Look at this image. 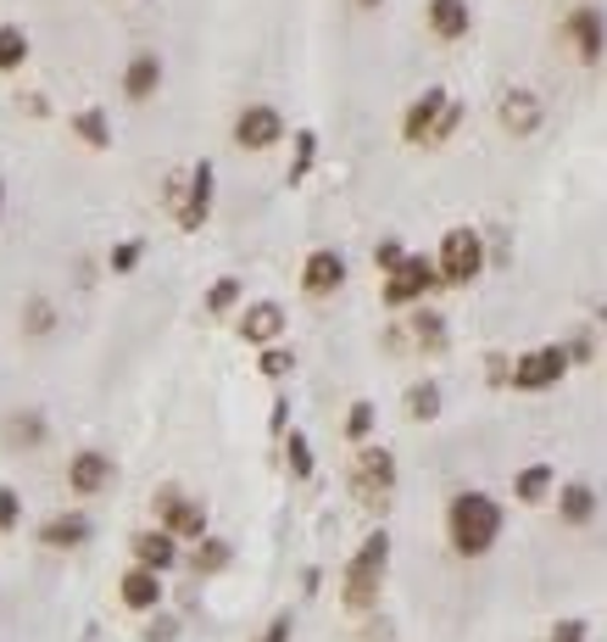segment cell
<instances>
[{"label": "cell", "mask_w": 607, "mask_h": 642, "mask_svg": "<svg viewBox=\"0 0 607 642\" xmlns=\"http://www.w3.org/2000/svg\"><path fill=\"white\" fill-rule=\"evenodd\" d=\"M501 531H507V508L490 492H474V486L451 492V503H446V542H451L457 559H485L501 542Z\"/></svg>", "instance_id": "6da1fadb"}, {"label": "cell", "mask_w": 607, "mask_h": 642, "mask_svg": "<svg viewBox=\"0 0 607 642\" xmlns=\"http://www.w3.org/2000/svg\"><path fill=\"white\" fill-rule=\"evenodd\" d=\"M385 575H390V531L374 525V531L362 536V547L351 553V564H346V581H340L346 609H351V614H368V609L379 603V592H385Z\"/></svg>", "instance_id": "7a4b0ae2"}, {"label": "cell", "mask_w": 607, "mask_h": 642, "mask_svg": "<svg viewBox=\"0 0 607 642\" xmlns=\"http://www.w3.org/2000/svg\"><path fill=\"white\" fill-rule=\"evenodd\" d=\"M435 274H440V290H446V285H451V290L474 285V279L485 274V235H479V229H468V224L446 229V235H440Z\"/></svg>", "instance_id": "3957f363"}, {"label": "cell", "mask_w": 607, "mask_h": 642, "mask_svg": "<svg viewBox=\"0 0 607 642\" xmlns=\"http://www.w3.org/2000/svg\"><path fill=\"white\" fill-rule=\"evenodd\" d=\"M440 290V274H435V257L424 251H407L390 274H385V307H424V296Z\"/></svg>", "instance_id": "277c9868"}, {"label": "cell", "mask_w": 607, "mask_h": 642, "mask_svg": "<svg viewBox=\"0 0 607 642\" xmlns=\"http://www.w3.org/2000/svg\"><path fill=\"white\" fill-rule=\"evenodd\" d=\"M351 492H357L362 503L385 508L390 492H396V458H390L385 447H362V453H357V470H351Z\"/></svg>", "instance_id": "5b68a950"}, {"label": "cell", "mask_w": 607, "mask_h": 642, "mask_svg": "<svg viewBox=\"0 0 607 642\" xmlns=\"http://www.w3.org/2000/svg\"><path fill=\"white\" fill-rule=\"evenodd\" d=\"M279 140H285V112L279 107H268V101L240 107V118H235V146L240 151H273Z\"/></svg>", "instance_id": "8992f818"}, {"label": "cell", "mask_w": 607, "mask_h": 642, "mask_svg": "<svg viewBox=\"0 0 607 642\" xmlns=\"http://www.w3.org/2000/svg\"><path fill=\"white\" fill-rule=\"evenodd\" d=\"M568 364H574L568 347H535V353H524V358L513 364L507 381H513L518 392H551V386L568 375Z\"/></svg>", "instance_id": "52a82bcc"}, {"label": "cell", "mask_w": 607, "mask_h": 642, "mask_svg": "<svg viewBox=\"0 0 607 642\" xmlns=\"http://www.w3.org/2000/svg\"><path fill=\"white\" fill-rule=\"evenodd\" d=\"M157 520L173 542H201L207 536V503L185 492H157Z\"/></svg>", "instance_id": "ba28073f"}, {"label": "cell", "mask_w": 607, "mask_h": 642, "mask_svg": "<svg viewBox=\"0 0 607 642\" xmlns=\"http://www.w3.org/2000/svg\"><path fill=\"white\" fill-rule=\"evenodd\" d=\"M563 40L574 46L579 62H601V51H607V12L601 7H574L563 18Z\"/></svg>", "instance_id": "9c48e42d"}, {"label": "cell", "mask_w": 607, "mask_h": 642, "mask_svg": "<svg viewBox=\"0 0 607 642\" xmlns=\"http://www.w3.org/2000/svg\"><path fill=\"white\" fill-rule=\"evenodd\" d=\"M112 481H118L112 453H101V447H79V453L68 458V486H73V497H101Z\"/></svg>", "instance_id": "30bf717a"}, {"label": "cell", "mask_w": 607, "mask_h": 642, "mask_svg": "<svg viewBox=\"0 0 607 642\" xmlns=\"http://www.w3.org/2000/svg\"><path fill=\"white\" fill-rule=\"evenodd\" d=\"M235 336L246 342V347H279V336H285V307L279 302H251L246 313H240V325H235Z\"/></svg>", "instance_id": "8fae6325"}, {"label": "cell", "mask_w": 607, "mask_h": 642, "mask_svg": "<svg viewBox=\"0 0 607 642\" xmlns=\"http://www.w3.org/2000/svg\"><path fill=\"white\" fill-rule=\"evenodd\" d=\"M90 536H96V520H90L84 508L51 514V520L40 525V547H51V553H79V547H84Z\"/></svg>", "instance_id": "7c38bea8"}, {"label": "cell", "mask_w": 607, "mask_h": 642, "mask_svg": "<svg viewBox=\"0 0 607 642\" xmlns=\"http://www.w3.org/2000/svg\"><path fill=\"white\" fill-rule=\"evenodd\" d=\"M340 285H346V257H340L335 246L307 251V263H301V290H307V296H335Z\"/></svg>", "instance_id": "4fadbf2b"}, {"label": "cell", "mask_w": 607, "mask_h": 642, "mask_svg": "<svg viewBox=\"0 0 607 642\" xmlns=\"http://www.w3.org/2000/svg\"><path fill=\"white\" fill-rule=\"evenodd\" d=\"M212 190H218V168H212V162H196V168H190L185 207H179V224H185V229H201V224L212 218Z\"/></svg>", "instance_id": "5bb4252c"}, {"label": "cell", "mask_w": 607, "mask_h": 642, "mask_svg": "<svg viewBox=\"0 0 607 642\" xmlns=\"http://www.w3.org/2000/svg\"><path fill=\"white\" fill-rule=\"evenodd\" d=\"M118 597H123V609H135V614H157L168 592H162V575H157V570L129 564V570H123V581H118Z\"/></svg>", "instance_id": "9a60e30c"}, {"label": "cell", "mask_w": 607, "mask_h": 642, "mask_svg": "<svg viewBox=\"0 0 607 642\" xmlns=\"http://www.w3.org/2000/svg\"><path fill=\"white\" fill-rule=\"evenodd\" d=\"M496 118H501V129H507L513 140H529V135L540 129V118H546V112H540V96H535V90H507Z\"/></svg>", "instance_id": "2e32d148"}, {"label": "cell", "mask_w": 607, "mask_h": 642, "mask_svg": "<svg viewBox=\"0 0 607 642\" xmlns=\"http://www.w3.org/2000/svg\"><path fill=\"white\" fill-rule=\"evenodd\" d=\"M129 547H135V564H140V570H157V575H168V570L185 559V542H173L162 525H157V531H140Z\"/></svg>", "instance_id": "e0dca14e"}, {"label": "cell", "mask_w": 607, "mask_h": 642, "mask_svg": "<svg viewBox=\"0 0 607 642\" xmlns=\"http://www.w3.org/2000/svg\"><path fill=\"white\" fill-rule=\"evenodd\" d=\"M424 18H429V34L446 40V46L468 40V29H474V7H468V0H429Z\"/></svg>", "instance_id": "ac0fdd59"}, {"label": "cell", "mask_w": 607, "mask_h": 642, "mask_svg": "<svg viewBox=\"0 0 607 642\" xmlns=\"http://www.w3.org/2000/svg\"><path fill=\"white\" fill-rule=\"evenodd\" d=\"M162 90V57L157 51H135L129 68H123V96L129 101H151Z\"/></svg>", "instance_id": "d6986e66"}, {"label": "cell", "mask_w": 607, "mask_h": 642, "mask_svg": "<svg viewBox=\"0 0 607 642\" xmlns=\"http://www.w3.org/2000/svg\"><path fill=\"white\" fill-rule=\"evenodd\" d=\"M451 96L446 90H424L412 107H407V118H401V140L407 146H424L429 140V129H435V118H440V107H446Z\"/></svg>", "instance_id": "ffe728a7"}, {"label": "cell", "mask_w": 607, "mask_h": 642, "mask_svg": "<svg viewBox=\"0 0 607 642\" xmlns=\"http://www.w3.org/2000/svg\"><path fill=\"white\" fill-rule=\"evenodd\" d=\"M596 508H601V497H596L590 481H568V486L557 492V520H563V525H590Z\"/></svg>", "instance_id": "44dd1931"}, {"label": "cell", "mask_w": 607, "mask_h": 642, "mask_svg": "<svg viewBox=\"0 0 607 642\" xmlns=\"http://www.w3.org/2000/svg\"><path fill=\"white\" fill-rule=\"evenodd\" d=\"M46 436H51V419H46L40 408H23V414H12V419H7V447H18V453L46 447Z\"/></svg>", "instance_id": "7402d4cb"}, {"label": "cell", "mask_w": 607, "mask_h": 642, "mask_svg": "<svg viewBox=\"0 0 607 642\" xmlns=\"http://www.w3.org/2000/svg\"><path fill=\"white\" fill-rule=\"evenodd\" d=\"M551 486H557V470H551V464H524V470L513 475V497H518L524 508L546 503V497H551Z\"/></svg>", "instance_id": "603a6c76"}, {"label": "cell", "mask_w": 607, "mask_h": 642, "mask_svg": "<svg viewBox=\"0 0 607 642\" xmlns=\"http://www.w3.org/2000/svg\"><path fill=\"white\" fill-rule=\"evenodd\" d=\"M73 135L90 146V151H112V118L101 107H79L73 112Z\"/></svg>", "instance_id": "cb8c5ba5"}, {"label": "cell", "mask_w": 607, "mask_h": 642, "mask_svg": "<svg viewBox=\"0 0 607 642\" xmlns=\"http://www.w3.org/2000/svg\"><path fill=\"white\" fill-rule=\"evenodd\" d=\"M229 564H235V542H223V536H212V531H207V536L196 542V553H190V570H196V575H218V570H229Z\"/></svg>", "instance_id": "d4e9b609"}, {"label": "cell", "mask_w": 607, "mask_h": 642, "mask_svg": "<svg viewBox=\"0 0 607 642\" xmlns=\"http://www.w3.org/2000/svg\"><path fill=\"white\" fill-rule=\"evenodd\" d=\"M407 419H412V425H435V419H440V386H435V381L407 386Z\"/></svg>", "instance_id": "484cf974"}, {"label": "cell", "mask_w": 607, "mask_h": 642, "mask_svg": "<svg viewBox=\"0 0 607 642\" xmlns=\"http://www.w3.org/2000/svg\"><path fill=\"white\" fill-rule=\"evenodd\" d=\"M29 62V34L18 23H0V73H18Z\"/></svg>", "instance_id": "4316f807"}, {"label": "cell", "mask_w": 607, "mask_h": 642, "mask_svg": "<svg viewBox=\"0 0 607 642\" xmlns=\"http://www.w3.org/2000/svg\"><path fill=\"white\" fill-rule=\"evenodd\" d=\"M23 330H29L34 342H46V336L57 330V307H51V296H29V302H23Z\"/></svg>", "instance_id": "83f0119b"}, {"label": "cell", "mask_w": 607, "mask_h": 642, "mask_svg": "<svg viewBox=\"0 0 607 642\" xmlns=\"http://www.w3.org/2000/svg\"><path fill=\"white\" fill-rule=\"evenodd\" d=\"M240 296H246V285H240L235 274H223V279H212V290H207V313H212V318H229V313L240 307Z\"/></svg>", "instance_id": "f1b7e54d"}, {"label": "cell", "mask_w": 607, "mask_h": 642, "mask_svg": "<svg viewBox=\"0 0 607 642\" xmlns=\"http://www.w3.org/2000/svg\"><path fill=\"white\" fill-rule=\"evenodd\" d=\"M285 464H290V475H296V481H312V470H318V464H312V442H307L301 431H285Z\"/></svg>", "instance_id": "f546056e"}, {"label": "cell", "mask_w": 607, "mask_h": 642, "mask_svg": "<svg viewBox=\"0 0 607 642\" xmlns=\"http://www.w3.org/2000/svg\"><path fill=\"white\" fill-rule=\"evenodd\" d=\"M374 425H379V414H374V403H368V397H357V403L346 408V436H351V442L362 447V442L374 436Z\"/></svg>", "instance_id": "4dcf8cb0"}, {"label": "cell", "mask_w": 607, "mask_h": 642, "mask_svg": "<svg viewBox=\"0 0 607 642\" xmlns=\"http://www.w3.org/2000/svg\"><path fill=\"white\" fill-rule=\"evenodd\" d=\"M412 342L429 347V353H440V347H446V318H440V313H418V318H412Z\"/></svg>", "instance_id": "1f68e13d"}, {"label": "cell", "mask_w": 607, "mask_h": 642, "mask_svg": "<svg viewBox=\"0 0 607 642\" xmlns=\"http://www.w3.org/2000/svg\"><path fill=\"white\" fill-rule=\"evenodd\" d=\"M312 157H318V135L312 129H296V162H290V185H301L312 174Z\"/></svg>", "instance_id": "d6a6232c"}, {"label": "cell", "mask_w": 607, "mask_h": 642, "mask_svg": "<svg viewBox=\"0 0 607 642\" xmlns=\"http://www.w3.org/2000/svg\"><path fill=\"white\" fill-rule=\"evenodd\" d=\"M457 124H462V101H446L440 118H435V129H429V140H424V151H429V146H446V140L457 135Z\"/></svg>", "instance_id": "836d02e7"}, {"label": "cell", "mask_w": 607, "mask_h": 642, "mask_svg": "<svg viewBox=\"0 0 607 642\" xmlns=\"http://www.w3.org/2000/svg\"><path fill=\"white\" fill-rule=\"evenodd\" d=\"M23 525V492L18 486H0V536H12Z\"/></svg>", "instance_id": "e575fe53"}, {"label": "cell", "mask_w": 607, "mask_h": 642, "mask_svg": "<svg viewBox=\"0 0 607 642\" xmlns=\"http://www.w3.org/2000/svg\"><path fill=\"white\" fill-rule=\"evenodd\" d=\"M257 369H262L268 381H285V375L296 369V353H290V347H262V358H257Z\"/></svg>", "instance_id": "d590c367"}, {"label": "cell", "mask_w": 607, "mask_h": 642, "mask_svg": "<svg viewBox=\"0 0 607 642\" xmlns=\"http://www.w3.org/2000/svg\"><path fill=\"white\" fill-rule=\"evenodd\" d=\"M140 257H146V240H118L107 263H112V274H135V268H140Z\"/></svg>", "instance_id": "8d00e7d4"}, {"label": "cell", "mask_w": 607, "mask_h": 642, "mask_svg": "<svg viewBox=\"0 0 607 642\" xmlns=\"http://www.w3.org/2000/svg\"><path fill=\"white\" fill-rule=\"evenodd\" d=\"M551 642H590V620H579V614L557 620V625H551Z\"/></svg>", "instance_id": "74e56055"}, {"label": "cell", "mask_w": 607, "mask_h": 642, "mask_svg": "<svg viewBox=\"0 0 607 642\" xmlns=\"http://www.w3.org/2000/svg\"><path fill=\"white\" fill-rule=\"evenodd\" d=\"M290 636H296V614L285 609V614H273V620L262 625V636H257V642H290Z\"/></svg>", "instance_id": "f35d334b"}, {"label": "cell", "mask_w": 607, "mask_h": 642, "mask_svg": "<svg viewBox=\"0 0 607 642\" xmlns=\"http://www.w3.org/2000/svg\"><path fill=\"white\" fill-rule=\"evenodd\" d=\"M401 257H407V246H401V240H379V246H374V268H379V274H390Z\"/></svg>", "instance_id": "ab89813d"}, {"label": "cell", "mask_w": 607, "mask_h": 642, "mask_svg": "<svg viewBox=\"0 0 607 642\" xmlns=\"http://www.w3.org/2000/svg\"><path fill=\"white\" fill-rule=\"evenodd\" d=\"M173 631H179V620H173V614H157L151 631H146V642H173Z\"/></svg>", "instance_id": "60d3db41"}, {"label": "cell", "mask_w": 607, "mask_h": 642, "mask_svg": "<svg viewBox=\"0 0 607 642\" xmlns=\"http://www.w3.org/2000/svg\"><path fill=\"white\" fill-rule=\"evenodd\" d=\"M290 431V403H273V436Z\"/></svg>", "instance_id": "b9f144b4"}, {"label": "cell", "mask_w": 607, "mask_h": 642, "mask_svg": "<svg viewBox=\"0 0 607 642\" xmlns=\"http://www.w3.org/2000/svg\"><path fill=\"white\" fill-rule=\"evenodd\" d=\"M351 7H362V12H379V7H385V0H351Z\"/></svg>", "instance_id": "7bdbcfd3"}, {"label": "cell", "mask_w": 607, "mask_h": 642, "mask_svg": "<svg viewBox=\"0 0 607 642\" xmlns=\"http://www.w3.org/2000/svg\"><path fill=\"white\" fill-rule=\"evenodd\" d=\"M0 224H7V179H0Z\"/></svg>", "instance_id": "ee69618b"}]
</instances>
